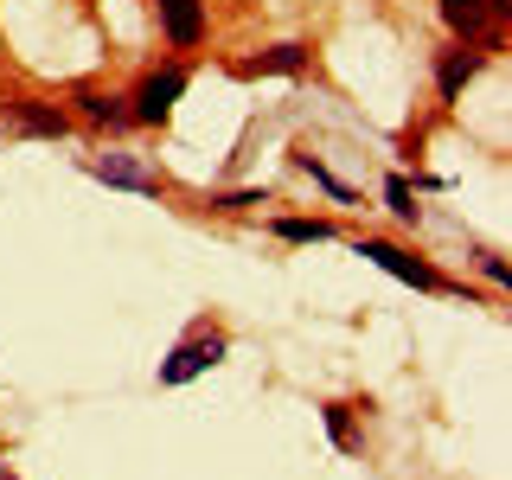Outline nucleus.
<instances>
[{
    "instance_id": "6e6552de",
    "label": "nucleus",
    "mask_w": 512,
    "mask_h": 480,
    "mask_svg": "<svg viewBox=\"0 0 512 480\" xmlns=\"http://www.w3.org/2000/svg\"><path fill=\"white\" fill-rule=\"evenodd\" d=\"M314 64L308 45H269V52H256V58H237L231 71L237 77H301Z\"/></svg>"
},
{
    "instance_id": "20e7f679",
    "label": "nucleus",
    "mask_w": 512,
    "mask_h": 480,
    "mask_svg": "<svg viewBox=\"0 0 512 480\" xmlns=\"http://www.w3.org/2000/svg\"><path fill=\"white\" fill-rule=\"evenodd\" d=\"M359 256H365V263H378L384 276H397V282L423 288V295H436V288H442L436 269H429L416 250H404V244H384V237H359Z\"/></svg>"
},
{
    "instance_id": "9d476101",
    "label": "nucleus",
    "mask_w": 512,
    "mask_h": 480,
    "mask_svg": "<svg viewBox=\"0 0 512 480\" xmlns=\"http://www.w3.org/2000/svg\"><path fill=\"white\" fill-rule=\"evenodd\" d=\"M90 173H96V180H109V186H128V192H160V173H148L141 160H128V154L90 160Z\"/></svg>"
},
{
    "instance_id": "7ed1b4c3",
    "label": "nucleus",
    "mask_w": 512,
    "mask_h": 480,
    "mask_svg": "<svg viewBox=\"0 0 512 480\" xmlns=\"http://www.w3.org/2000/svg\"><path fill=\"white\" fill-rule=\"evenodd\" d=\"M224 333L218 327H199V333H186L180 346L167 352V359H160V384H186V378H199V372H212V365L224 359Z\"/></svg>"
},
{
    "instance_id": "0eeeda50",
    "label": "nucleus",
    "mask_w": 512,
    "mask_h": 480,
    "mask_svg": "<svg viewBox=\"0 0 512 480\" xmlns=\"http://www.w3.org/2000/svg\"><path fill=\"white\" fill-rule=\"evenodd\" d=\"M71 103H77V116H84L90 128H109V135H122L128 122V96H116V90H96V84H84V90H71Z\"/></svg>"
},
{
    "instance_id": "f257e3e1",
    "label": "nucleus",
    "mask_w": 512,
    "mask_h": 480,
    "mask_svg": "<svg viewBox=\"0 0 512 480\" xmlns=\"http://www.w3.org/2000/svg\"><path fill=\"white\" fill-rule=\"evenodd\" d=\"M442 20H448V32H455V45H480V52H493V45L506 39L512 0H442Z\"/></svg>"
},
{
    "instance_id": "f8f14e48",
    "label": "nucleus",
    "mask_w": 512,
    "mask_h": 480,
    "mask_svg": "<svg viewBox=\"0 0 512 480\" xmlns=\"http://www.w3.org/2000/svg\"><path fill=\"white\" fill-rule=\"evenodd\" d=\"M327 436L340 442V448H352V416H346V404H327Z\"/></svg>"
},
{
    "instance_id": "423d86ee",
    "label": "nucleus",
    "mask_w": 512,
    "mask_h": 480,
    "mask_svg": "<svg viewBox=\"0 0 512 480\" xmlns=\"http://www.w3.org/2000/svg\"><path fill=\"white\" fill-rule=\"evenodd\" d=\"M7 128L39 135V141H64V135H71V109L39 103V96H7Z\"/></svg>"
},
{
    "instance_id": "9b49d317",
    "label": "nucleus",
    "mask_w": 512,
    "mask_h": 480,
    "mask_svg": "<svg viewBox=\"0 0 512 480\" xmlns=\"http://www.w3.org/2000/svg\"><path fill=\"white\" fill-rule=\"evenodd\" d=\"M276 237L282 244H327L333 224L327 218H276Z\"/></svg>"
},
{
    "instance_id": "4468645a",
    "label": "nucleus",
    "mask_w": 512,
    "mask_h": 480,
    "mask_svg": "<svg viewBox=\"0 0 512 480\" xmlns=\"http://www.w3.org/2000/svg\"><path fill=\"white\" fill-rule=\"evenodd\" d=\"M244 205H269L263 192H231V199H218V212H244Z\"/></svg>"
},
{
    "instance_id": "dca6fc26",
    "label": "nucleus",
    "mask_w": 512,
    "mask_h": 480,
    "mask_svg": "<svg viewBox=\"0 0 512 480\" xmlns=\"http://www.w3.org/2000/svg\"><path fill=\"white\" fill-rule=\"evenodd\" d=\"M0 480H20V474H0Z\"/></svg>"
},
{
    "instance_id": "39448f33",
    "label": "nucleus",
    "mask_w": 512,
    "mask_h": 480,
    "mask_svg": "<svg viewBox=\"0 0 512 480\" xmlns=\"http://www.w3.org/2000/svg\"><path fill=\"white\" fill-rule=\"evenodd\" d=\"M148 7H154V26L173 52L205 45V0H148Z\"/></svg>"
},
{
    "instance_id": "ddd939ff",
    "label": "nucleus",
    "mask_w": 512,
    "mask_h": 480,
    "mask_svg": "<svg viewBox=\"0 0 512 480\" xmlns=\"http://www.w3.org/2000/svg\"><path fill=\"white\" fill-rule=\"evenodd\" d=\"M384 199H391V212L404 218V224H416V205H410V186H404V180H391V186H384Z\"/></svg>"
},
{
    "instance_id": "2eb2a0df",
    "label": "nucleus",
    "mask_w": 512,
    "mask_h": 480,
    "mask_svg": "<svg viewBox=\"0 0 512 480\" xmlns=\"http://www.w3.org/2000/svg\"><path fill=\"white\" fill-rule=\"evenodd\" d=\"M480 269H487V282H506V256H500V250L480 256Z\"/></svg>"
},
{
    "instance_id": "f03ea898",
    "label": "nucleus",
    "mask_w": 512,
    "mask_h": 480,
    "mask_svg": "<svg viewBox=\"0 0 512 480\" xmlns=\"http://www.w3.org/2000/svg\"><path fill=\"white\" fill-rule=\"evenodd\" d=\"M186 84H192V71H186L180 58L160 64V71H148V77L135 84V96H128V116H135L141 128H160V122L173 116V103L186 96Z\"/></svg>"
},
{
    "instance_id": "1a4fd4ad",
    "label": "nucleus",
    "mask_w": 512,
    "mask_h": 480,
    "mask_svg": "<svg viewBox=\"0 0 512 480\" xmlns=\"http://www.w3.org/2000/svg\"><path fill=\"white\" fill-rule=\"evenodd\" d=\"M480 64H487V52H480V45H455V52L436 58V90H442V103H455V96L474 84Z\"/></svg>"
}]
</instances>
